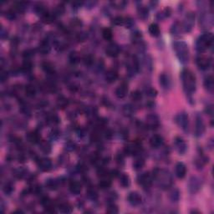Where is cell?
Here are the masks:
<instances>
[{
    "label": "cell",
    "instance_id": "cell-54",
    "mask_svg": "<svg viewBox=\"0 0 214 214\" xmlns=\"http://www.w3.org/2000/svg\"><path fill=\"white\" fill-rule=\"evenodd\" d=\"M84 62L86 65H91L92 64L94 63V59L90 55H87L84 58Z\"/></svg>",
    "mask_w": 214,
    "mask_h": 214
},
{
    "label": "cell",
    "instance_id": "cell-2",
    "mask_svg": "<svg viewBox=\"0 0 214 214\" xmlns=\"http://www.w3.org/2000/svg\"><path fill=\"white\" fill-rule=\"evenodd\" d=\"M181 79L183 82V89L186 94H191L196 90V77L190 69H183L181 74Z\"/></svg>",
    "mask_w": 214,
    "mask_h": 214
},
{
    "label": "cell",
    "instance_id": "cell-39",
    "mask_svg": "<svg viewBox=\"0 0 214 214\" xmlns=\"http://www.w3.org/2000/svg\"><path fill=\"white\" fill-rule=\"evenodd\" d=\"M131 99L135 102L140 101L142 99V93L140 90H135L131 94Z\"/></svg>",
    "mask_w": 214,
    "mask_h": 214
},
{
    "label": "cell",
    "instance_id": "cell-37",
    "mask_svg": "<svg viewBox=\"0 0 214 214\" xmlns=\"http://www.w3.org/2000/svg\"><path fill=\"white\" fill-rule=\"evenodd\" d=\"M69 62L72 64H76L78 63L79 61V54L76 52V51H73L71 53L69 54Z\"/></svg>",
    "mask_w": 214,
    "mask_h": 214
},
{
    "label": "cell",
    "instance_id": "cell-31",
    "mask_svg": "<svg viewBox=\"0 0 214 214\" xmlns=\"http://www.w3.org/2000/svg\"><path fill=\"white\" fill-rule=\"evenodd\" d=\"M39 149H40L41 151H43L44 153L48 154V153H50L51 151V146L49 142L44 141V142H41L40 143H39Z\"/></svg>",
    "mask_w": 214,
    "mask_h": 214
},
{
    "label": "cell",
    "instance_id": "cell-23",
    "mask_svg": "<svg viewBox=\"0 0 214 214\" xmlns=\"http://www.w3.org/2000/svg\"><path fill=\"white\" fill-rule=\"evenodd\" d=\"M50 45L49 44L48 41H42L39 46V51L41 54H48L50 52Z\"/></svg>",
    "mask_w": 214,
    "mask_h": 214
},
{
    "label": "cell",
    "instance_id": "cell-29",
    "mask_svg": "<svg viewBox=\"0 0 214 214\" xmlns=\"http://www.w3.org/2000/svg\"><path fill=\"white\" fill-rule=\"evenodd\" d=\"M138 15L140 19H142V20H146L149 16V11H148L147 8H146L145 6L139 7Z\"/></svg>",
    "mask_w": 214,
    "mask_h": 214
},
{
    "label": "cell",
    "instance_id": "cell-30",
    "mask_svg": "<svg viewBox=\"0 0 214 214\" xmlns=\"http://www.w3.org/2000/svg\"><path fill=\"white\" fill-rule=\"evenodd\" d=\"M59 209L63 213H70V212H72L73 210L71 205L68 203V202H65V203L60 204V207H59Z\"/></svg>",
    "mask_w": 214,
    "mask_h": 214
},
{
    "label": "cell",
    "instance_id": "cell-6",
    "mask_svg": "<svg viewBox=\"0 0 214 214\" xmlns=\"http://www.w3.org/2000/svg\"><path fill=\"white\" fill-rule=\"evenodd\" d=\"M176 124L178 125L180 128L184 131H187L189 128V119H188V115L185 112H182V113H179L176 115Z\"/></svg>",
    "mask_w": 214,
    "mask_h": 214
},
{
    "label": "cell",
    "instance_id": "cell-22",
    "mask_svg": "<svg viewBox=\"0 0 214 214\" xmlns=\"http://www.w3.org/2000/svg\"><path fill=\"white\" fill-rule=\"evenodd\" d=\"M117 79H118V73L114 69H110L105 74V80L108 83H114L116 81Z\"/></svg>",
    "mask_w": 214,
    "mask_h": 214
},
{
    "label": "cell",
    "instance_id": "cell-34",
    "mask_svg": "<svg viewBox=\"0 0 214 214\" xmlns=\"http://www.w3.org/2000/svg\"><path fill=\"white\" fill-rule=\"evenodd\" d=\"M137 151H138V146L134 145V144L126 146V147H125V152L127 155H134Z\"/></svg>",
    "mask_w": 214,
    "mask_h": 214
},
{
    "label": "cell",
    "instance_id": "cell-57",
    "mask_svg": "<svg viewBox=\"0 0 214 214\" xmlns=\"http://www.w3.org/2000/svg\"><path fill=\"white\" fill-rule=\"evenodd\" d=\"M6 17L10 20H12L15 18V13L13 12V10H9V11H8Z\"/></svg>",
    "mask_w": 214,
    "mask_h": 214
},
{
    "label": "cell",
    "instance_id": "cell-33",
    "mask_svg": "<svg viewBox=\"0 0 214 214\" xmlns=\"http://www.w3.org/2000/svg\"><path fill=\"white\" fill-rule=\"evenodd\" d=\"M25 94L28 97H34L36 94V89L34 85H27L25 86Z\"/></svg>",
    "mask_w": 214,
    "mask_h": 214
},
{
    "label": "cell",
    "instance_id": "cell-53",
    "mask_svg": "<svg viewBox=\"0 0 214 214\" xmlns=\"http://www.w3.org/2000/svg\"><path fill=\"white\" fill-rule=\"evenodd\" d=\"M87 197L91 200H95V199H97L98 195L96 192H94V190H89L87 192Z\"/></svg>",
    "mask_w": 214,
    "mask_h": 214
},
{
    "label": "cell",
    "instance_id": "cell-9",
    "mask_svg": "<svg viewBox=\"0 0 214 214\" xmlns=\"http://www.w3.org/2000/svg\"><path fill=\"white\" fill-rule=\"evenodd\" d=\"M137 182L140 185H142L144 187H149L152 184L153 182V176L149 172H144V173L139 175L137 177Z\"/></svg>",
    "mask_w": 214,
    "mask_h": 214
},
{
    "label": "cell",
    "instance_id": "cell-47",
    "mask_svg": "<svg viewBox=\"0 0 214 214\" xmlns=\"http://www.w3.org/2000/svg\"><path fill=\"white\" fill-rule=\"evenodd\" d=\"M112 23H113L115 25H121V24H125V19L123 17H121V16H116V17H115L113 19Z\"/></svg>",
    "mask_w": 214,
    "mask_h": 214
},
{
    "label": "cell",
    "instance_id": "cell-35",
    "mask_svg": "<svg viewBox=\"0 0 214 214\" xmlns=\"http://www.w3.org/2000/svg\"><path fill=\"white\" fill-rule=\"evenodd\" d=\"M171 14V10L170 9H165L164 10H162L161 12H159V13H157V18L158 20H163V19H165L166 18H167V17H169Z\"/></svg>",
    "mask_w": 214,
    "mask_h": 214
},
{
    "label": "cell",
    "instance_id": "cell-16",
    "mask_svg": "<svg viewBox=\"0 0 214 214\" xmlns=\"http://www.w3.org/2000/svg\"><path fill=\"white\" fill-rule=\"evenodd\" d=\"M159 83H160V86L163 89H170L171 85H172V82H171L170 77L168 76V75L167 74H161L160 76H159Z\"/></svg>",
    "mask_w": 214,
    "mask_h": 214
},
{
    "label": "cell",
    "instance_id": "cell-12",
    "mask_svg": "<svg viewBox=\"0 0 214 214\" xmlns=\"http://www.w3.org/2000/svg\"><path fill=\"white\" fill-rule=\"evenodd\" d=\"M146 126L149 129H157L159 126V124H160L159 117L155 114L149 115L146 118Z\"/></svg>",
    "mask_w": 214,
    "mask_h": 214
},
{
    "label": "cell",
    "instance_id": "cell-10",
    "mask_svg": "<svg viewBox=\"0 0 214 214\" xmlns=\"http://www.w3.org/2000/svg\"><path fill=\"white\" fill-rule=\"evenodd\" d=\"M197 65L201 70H207L211 66V60L205 55H199L197 58Z\"/></svg>",
    "mask_w": 214,
    "mask_h": 214
},
{
    "label": "cell",
    "instance_id": "cell-38",
    "mask_svg": "<svg viewBox=\"0 0 214 214\" xmlns=\"http://www.w3.org/2000/svg\"><path fill=\"white\" fill-rule=\"evenodd\" d=\"M102 36H103V38H104L105 40H110V39H112V38H113V33H112L110 28H105V29H103V31H102Z\"/></svg>",
    "mask_w": 214,
    "mask_h": 214
},
{
    "label": "cell",
    "instance_id": "cell-58",
    "mask_svg": "<svg viewBox=\"0 0 214 214\" xmlns=\"http://www.w3.org/2000/svg\"><path fill=\"white\" fill-rule=\"evenodd\" d=\"M7 79H8L7 72H2V74H1V82L3 83L4 81H6Z\"/></svg>",
    "mask_w": 214,
    "mask_h": 214
},
{
    "label": "cell",
    "instance_id": "cell-27",
    "mask_svg": "<svg viewBox=\"0 0 214 214\" xmlns=\"http://www.w3.org/2000/svg\"><path fill=\"white\" fill-rule=\"evenodd\" d=\"M122 112L126 116H131L135 113V108L131 105H125L122 108Z\"/></svg>",
    "mask_w": 214,
    "mask_h": 214
},
{
    "label": "cell",
    "instance_id": "cell-19",
    "mask_svg": "<svg viewBox=\"0 0 214 214\" xmlns=\"http://www.w3.org/2000/svg\"><path fill=\"white\" fill-rule=\"evenodd\" d=\"M128 92V87L126 84H122L120 86H118L116 90V95L118 99H123L127 95Z\"/></svg>",
    "mask_w": 214,
    "mask_h": 214
},
{
    "label": "cell",
    "instance_id": "cell-13",
    "mask_svg": "<svg viewBox=\"0 0 214 214\" xmlns=\"http://www.w3.org/2000/svg\"><path fill=\"white\" fill-rule=\"evenodd\" d=\"M127 200L129 201V203L132 206H138L142 203V197L140 195V193L137 192H130L129 195L127 197Z\"/></svg>",
    "mask_w": 214,
    "mask_h": 214
},
{
    "label": "cell",
    "instance_id": "cell-50",
    "mask_svg": "<svg viewBox=\"0 0 214 214\" xmlns=\"http://www.w3.org/2000/svg\"><path fill=\"white\" fill-rule=\"evenodd\" d=\"M65 6H64L63 4H60V5H58L56 9H55V14H56V15H62V14L65 13Z\"/></svg>",
    "mask_w": 214,
    "mask_h": 214
},
{
    "label": "cell",
    "instance_id": "cell-43",
    "mask_svg": "<svg viewBox=\"0 0 214 214\" xmlns=\"http://www.w3.org/2000/svg\"><path fill=\"white\" fill-rule=\"evenodd\" d=\"M3 192L6 194V195H10L13 191V186L12 185V183H7L4 186H3Z\"/></svg>",
    "mask_w": 214,
    "mask_h": 214
},
{
    "label": "cell",
    "instance_id": "cell-59",
    "mask_svg": "<svg viewBox=\"0 0 214 214\" xmlns=\"http://www.w3.org/2000/svg\"><path fill=\"white\" fill-rule=\"evenodd\" d=\"M206 111H207V113H208L209 115H212V106H208L207 107V109H206Z\"/></svg>",
    "mask_w": 214,
    "mask_h": 214
},
{
    "label": "cell",
    "instance_id": "cell-24",
    "mask_svg": "<svg viewBox=\"0 0 214 214\" xmlns=\"http://www.w3.org/2000/svg\"><path fill=\"white\" fill-rule=\"evenodd\" d=\"M27 139L29 142L33 144H36L40 142V135L37 131H31L27 135Z\"/></svg>",
    "mask_w": 214,
    "mask_h": 214
},
{
    "label": "cell",
    "instance_id": "cell-61",
    "mask_svg": "<svg viewBox=\"0 0 214 214\" xmlns=\"http://www.w3.org/2000/svg\"><path fill=\"white\" fill-rule=\"evenodd\" d=\"M110 174H111V176H116L117 175H118V172H117L116 170H113V171H111Z\"/></svg>",
    "mask_w": 214,
    "mask_h": 214
},
{
    "label": "cell",
    "instance_id": "cell-4",
    "mask_svg": "<svg viewBox=\"0 0 214 214\" xmlns=\"http://www.w3.org/2000/svg\"><path fill=\"white\" fill-rule=\"evenodd\" d=\"M213 43V35L212 33H205L201 35L197 40L196 48L199 52H204L212 47Z\"/></svg>",
    "mask_w": 214,
    "mask_h": 214
},
{
    "label": "cell",
    "instance_id": "cell-52",
    "mask_svg": "<svg viewBox=\"0 0 214 214\" xmlns=\"http://www.w3.org/2000/svg\"><path fill=\"white\" fill-rule=\"evenodd\" d=\"M59 136H60V132H59L58 130H53L50 132V138L51 140H53V141L57 140V139L59 138Z\"/></svg>",
    "mask_w": 214,
    "mask_h": 214
},
{
    "label": "cell",
    "instance_id": "cell-40",
    "mask_svg": "<svg viewBox=\"0 0 214 214\" xmlns=\"http://www.w3.org/2000/svg\"><path fill=\"white\" fill-rule=\"evenodd\" d=\"M46 186L50 190H55L58 187V183L56 180L54 179H48L46 181Z\"/></svg>",
    "mask_w": 214,
    "mask_h": 214
},
{
    "label": "cell",
    "instance_id": "cell-3",
    "mask_svg": "<svg viewBox=\"0 0 214 214\" xmlns=\"http://www.w3.org/2000/svg\"><path fill=\"white\" fill-rule=\"evenodd\" d=\"M173 49L176 57L181 63L186 64L189 60L188 45L183 41H176L173 44Z\"/></svg>",
    "mask_w": 214,
    "mask_h": 214
},
{
    "label": "cell",
    "instance_id": "cell-21",
    "mask_svg": "<svg viewBox=\"0 0 214 214\" xmlns=\"http://www.w3.org/2000/svg\"><path fill=\"white\" fill-rule=\"evenodd\" d=\"M69 188L71 193L75 194V195H78L81 192L82 186L79 182H72L69 184Z\"/></svg>",
    "mask_w": 214,
    "mask_h": 214
},
{
    "label": "cell",
    "instance_id": "cell-55",
    "mask_svg": "<svg viewBox=\"0 0 214 214\" xmlns=\"http://www.w3.org/2000/svg\"><path fill=\"white\" fill-rule=\"evenodd\" d=\"M33 55H34V51L32 50H25L23 53V56H24V58H25L26 60H28Z\"/></svg>",
    "mask_w": 214,
    "mask_h": 214
},
{
    "label": "cell",
    "instance_id": "cell-32",
    "mask_svg": "<svg viewBox=\"0 0 214 214\" xmlns=\"http://www.w3.org/2000/svg\"><path fill=\"white\" fill-rule=\"evenodd\" d=\"M68 104H69L68 100H67L65 97H64V96H60V97H59V99L57 100L56 105L57 107H58L59 109H65V107H67Z\"/></svg>",
    "mask_w": 214,
    "mask_h": 214
},
{
    "label": "cell",
    "instance_id": "cell-8",
    "mask_svg": "<svg viewBox=\"0 0 214 214\" xmlns=\"http://www.w3.org/2000/svg\"><path fill=\"white\" fill-rule=\"evenodd\" d=\"M206 130L205 123L203 121V119L201 118V116L197 115L196 116L195 122V135L197 137H201L203 135Z\"/></svg>",
    "mask_w": 214,
    "mask_h": 214
},
{
    "label": "cell",
    "instance_id": "cell-46",
    "mask_svg": "<svg viewBox=\"0 0 214 214\" xmlns=\"http://www.w3.org/2000/svg\"><path fill=\"white\" fill-rule=\"evenodd\" d=\"M26 7H27V4L26 3H24V2H19V3H16L15 5V9L18 11V12H24L26 9Z\"/></svg>",
    "mask_w": 214,
    "mask_h": 214
},
{
    "label": "cell",
    "instance_id": "cell-44",
    "mask_svg": "<svg viewBox=\"0 0 214 214\" xmlns=\"http://www.w3.org/2000/svg\"><path fill=\"white\" fill-rule=\"evenodd\" d=\"M114 8H116L117 9H122L126 5V2L125 1H114L111 3Z\"/></svg>",
    "mask_w": 214,
    "mask_h": 214
},
{
    "label": "cell",
    "instance_id": "cell-5",
    "mask_svg": "<svg viewBox=\"0 0 214 214\" xmlns=\"http://www.w3.org/2000/svg\"><path fill=\"white\" fill-rule=\"evenodd\" d=\"M194 24H195V15L192 12H189L186 13L184 21H183V28L184 32L190 33L194 27Z\"/></svg>",
    "mask_w": 214,
    "mask_h": 214
},
{
    "label": "cell",
    "instance_id": "cell-51",
    "mask_svg": "<svg viewBox=\"0 0 214 214\" xmlns=\"http://www.w3.org/2000/svg\"><path fill=\"white\" fill-rule=\"evenodd\" d=\"M26 171L23 168H19L15 171V176L18 177V178H22L24 177V176L25 175Z\"/></svg>",
    "mask_w": 214,
    "mask_h": 214
},
{
    "label": "cell",
    "instance_id": "cell-11",
    "mask_svg": "<svg viewBox=\"0 0 214 214\" xmlns=\"http://www.w3.org/2000/svg\"><path fill=\"white\" fill-rule=\"evenodd\" d=\"M174 146H175L176 151L180 155H184L186 153L187 146H186V143L185 142V141L182 137L177 136V137L175 138V140H174Z\"/></svg>",
    "mask_w": 214,
    "mask_h": 214
},
{
    "label": "cell",
    "instance_id": "cell-48",
    "mask_svg": "<svg viewBox=\"0 0 214 214\" xmlns=\"http://www.w3.org/2000/svg\"><path fill=\"white\" fill-rule=\"evenodd\" d=\"M106 212L108 213H111V214H115V213H118L119 212V209H118V207L115 204H110L109 207L107 208Z\"/></svg>",
    "mask_w": 214,
    "mask_h": 214
},
{
    "label": "cell",
    "instance_id": "cell-26",
    "mask_svg": "<svg viewBox=\"0 0 214 214\" xmlns=\"http://www.w3.org/2000/svg\"><path fill=\"white\" fill-rule=\"evenodd\" d=\"M120 184L124 188H126V187H128V186H130V184H131V179H130V176H128L127 174L123 173L120 175Z\"/></svg>",
    "mask_w": 214,
    "mask_h": 214
},
{
    "label": "cell",
    "instance_id": "cell-20",
    "mask_svg": "<svg viewBox=\"0 0 214 214\" xmlns=\"http://www.w3.org/2000/svg\"><path fill=\"white\" fill-rule=\"evenodd\" d=\"M204 86L206 90L210 93L213 92L214 89V79L213 76H208V77H206L204 79Z\"/></svg>",
    "mask_w": 214,
    "mask_h": 214
},
{
    "label": "cell",
    "instance_id": "cell-60",
    "mask_svg": "<svg viewBox=\"0 0 214 214\" xmlns=\"http://www.w3.org/2000/svg\"><path fill=\"white\" fill-rule=\"evenodd\" d=\"M119 157H117V162L118 163H123V160H124V158H123V156L122 155H120V156H118Z\"/></svg>",
    "mask_w": 214,
    "mask_h": 214
},
{
    "label": "cell",
    "instance_id": "cell-42",
    "mask_svg": "<svg viewBox=\"0 0 214 214\" xmlns=\"http://www.w3.org/2000/svg\"><path fill=\"white\" fill-rule=\"evenodd\" d=\"M111 186V182L108 179H102L99 183V186L101 189H107Z\"/></svg>",
    "mask_w": 214,
    "mask_h": 214
},
{
    "label": "cell",
    "instance_id": "cell-1",
    "mask_svg": "<svg viewBox=\"0 0 214 214\" xmlns=\"http://www.w3.org/2000/svg\"><path fill=\"white\" fill-rule=\"evenodd\" d=\"M153 181H155L158 186L163 190H167L172 185L173 178L169 171L165 169H155L153 171Z\"/></svg>",
    "mask_w": 214,
    "mask_h": 214
},
{
    "label": "cell",
    "instance_id": "cell-45",
    "mask_svg": "<svg viewBox=\"0 0 214 214\" xmlns=\"http://www.w3.org/2000/svg\"><path fill=\"white\" fill-rule=\"evenodd\" d=\"M32 63L29 61L28 60H26L24 62V64H23L22 65V69L23 71H24V72H29L30 70L32 69Z\"/></svg>",
    "mask_w": 214,
    "mask_h": 214
},
{
    "label": "cell",
    "instance_id": "cell-14",
    "mask_svg": "<svg viewBox=\"0 0 214 214\" xmlns=\"http://www.w3.org/2000/svg\"><path fill=\"white\" fill-rule=\"evenodd\" d=\"M39 168L43 172H48L51 169L52 167V161L50 158L44 157L41 158L40 160H39Z\"/></svg>",
    "mask_w": 214,
    "mask_h": 214
},
{
    "label": "cell",
    "instance_id": "cell-36",
    "mask_svg": "<svg viewBox=\"0 0 214 214\" xmlns=\"http://www.w3.org/2000/svg\"><path fill=\"white\" fill-rule=\"evenodd\" d=\"M42 68L48 74H53L54 72V67L50 62H44L42 64Z\"/></svg>",
    "mask_w": 214,
    "mask_h": 214
},
{
    "label": "cell",
    "instance_id": "cell-56",
    "mask_svg": "<svg viewBox=\"0 0 214 214\" xmlns=\"http://www.w3.org/2000/svg\"><path fill=\"white\" fill-rule=\"evenodd\" d=\"M157 91L153 88H150L146 91V94L150 97H155V96H157Z\"/></svg>",
    "mask_w": 214,
    "mask_h": 214
},
{
    "label": "cell",
    "instance_id": "cell-28",
    "mask_svg": "<svg viewBox=\"0 0 214 214\" xmlns=\"http://www.w3.org/2000/svg\"><path fill=\"white\" fill-rule=\"evenodd\" d=\"M145 166V160L143 158H136L134 162H133V168L135 169V171H139L142 169Z\"/></svg>",
    "mask_w": 214,
    "mask_h": 214
},
{
    "label": "cell",
    "instance_id": "cell-17",
    "mask_svg": "<svg viewBox=\"0 0 214 214\" xmlns=\"http://www.w3.org/2000/svg\"><path fill=\"white\" fill-rule=\"evenodd\" d=\"M164 140L162 136L159 135H152L150 139V145L153 148H159L163 145Z\"/></svg>",
    "mask_w": 214,
    "mask_h": 214
},
{
    "label": "cell",
    "instance_id": "cell-7",
    "mask_svg": "<svg viewBox=\"0 0 214 214\" xmlns=\"http://www.w3.org/2000/svg\"><path fill=\"white\" fill-rule=\"evenodd\" d=\"M201 185H202V182L198 176H192L189 180L188 183L189 192L192 194H195L197 192H199V190L201 187Z\"/></svg>",
    "mask_w": 214,
    "mask_h": 214
},
{
    "label": "cell",
    "instance_id": "cell-18",
    "mask_svg": "<svg viewBox=\"0 0 214 214\" xmlns=\"http://www.w3.org/2000/svg\"><path fill=\"white\" fill-rule=\"evenodd\" d=\"M175 172H176V176L178 178H180V179L183 178L186 174V167L185 166V164L183 163V162H178L176 164Z\"/></svg>",
    "mask_w": 214,
    "mask_h": 214
},
{
    "label": "cell",
    "instance_id": "cell-49",
    "mask_svg": "<svg viewBox=\"0 0 214 214\" xmlns=\"http://www.w3.org/2000/svg\"><path fill=\"white\" fill-rule=\"evenodd\" d=\"M65 150L68 151H74L75 149H76V144L74 143V142H68L65 143Z\"/></svg>",
    "mask_w": 214,
    "mask_h": 214
},
{
    "label": "cell",
    "instance_id": "cell-25",
    "mask_svg": "<svg viewBox=\"0 0 214 214\" xmlns=\"http://www.w3.org/2000/svg\"><path fill=\"white\" fill-rule=\"evenodd\" d=\"M148 31L149 34L152 36V37H158L160 35V30L159 26L157 24H151L148 28Z\"/></svg>",
    "mask_w": 214,
    "mask_h": 214
},
{
    "label": "cell",
    "instance_id": "cell-15",
    "mask_svg": "<svg viewBox=\"0 0 214 214\" xmlns=\"http://www.w3.org/2000/svg\"><path fill=\"white\" fill-rule=\"evenodd\" d=\"M105 53L108 56L112 57V58H116L120 54V48L119 46L116 44H110L108 47L106 48Z\"/></svg>",
    "mask_w": 214,
    "mask_h": 214
},
{
    "label": "cell",
    "instance_id": "cell-41",
    "mask_svg": "<svg viewBox=\"0 0 214 214\" xmlns=\"http://www.w3.org/2000/svg\"><path fill=\"white\" fill-rule=\"evenodd\" d=\"M180 197V192L177 189H172V192H170V198L172 201H177L179 200Z\"/></svg>",
    "mask_w": 214,
    "mask_h": 214
}]
</instances>
